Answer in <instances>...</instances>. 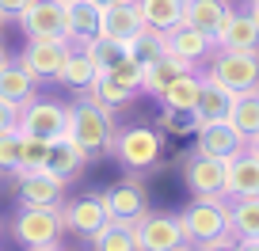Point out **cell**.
I'll return each instance as SVG.
<instances>
[{"label": "cell", "instance_id": "cell-1", "mask_svg": "<svg viewBox=\"0 0 259 251\" xmlns=\"http://www.w3.org/2000/svg\"><path fill=\"white\" fill-rule=\"evenodd\" d=\"M69 137L84 148L88 156H107L114 153V137H118V126H114V114L96 107L92 99L69 107Z\"/></svg>", "mask_w": 259, "mask_h": 251}, {"label": "cell", "instance_id": "cell-2", "mask_svg": "<svg viewBox=\"0 0 259 251\" xmlns=\"http://www.w3.org/2000/svg\"><path fill=\"white\" fill-rule=\"evenodd\" d=\"M206 80L221 84L233 95L244 91H259V49H213L210 54V69H206Z\"/></svg>", "mask_w": 259, "mask_h": 251}, {"label": "cell", "instance_id": "cell-3", "mask_svg": "<svg viewBox=\"0 0 259 251\" xmlns=\"http://www.w3.org/2000/svg\"><path fill=\"white\" fill-rule=\"evenodd\" d=\"M187 243H210L221 236H233V213H229V198H194L183 213H179Z\"/></svg>", "mask_w": 259, "mask_h": 251}, {"label": "cell", "instance_id": "cell-4", "mask_svg": "<svg viewBox=\"0 0 259 251\" xmlns=\"http://www.w3.org/2000/svg\"><path fill=\"white\" fill-rule=\"evenodd\" d=\"M12 232L27 251H54L61 243L65 217L61 210H46V206H23L12 221Z\"/></svg>", "mask_w": 259, "mask_h": 251}, {"label": "cell", "instance_id": "cell-5", "mask_svg": "<svg viewBox=\"0 0 259 251\" xmlns=\"http://www.w3.org/2000/svg\"><path fill=\"white\" fill-rule=\"evenodd\" d=\"M19 133H31V137L42 141H57V137H69V107L57 103V99H27L19 107Z\"/></svg>", "mask_w": 259, "mask_h": 251}, {"label": "cell", "instance_id": "cell-6", "mask_svg": "<svg viewBox=\"0 0 259 251\" xmlns=\"http://www.w3.org/2000/svg\"><path fill=\"white\" fill-rule=\"evenodd\" d=\"M164 153V133L149 130V126H130L118 130L114 137V156L126 171H149Z\"/></svg>", "mask_w": 259, "mask_h": 251}, {"label": "cell", "instance_id": "cell-7", "mask_svg": "<svg viewBox=\"0 0 259 251\" xmlns=\"http://www.w3.org/2000/svg\"><path fill=\"white\" fill-rule=\"evenodd\" d=\"M69 49H73L69 38H27V49L19 54V65H23L38 84L42 80H57Z\"/></svg>", "mask_w": 259, "mask_h": 251}, {"label": "cell", "instance_id": "cell-8", "mask_svg": "<svg viewBox=\"0 0 259 251\" xmlns=\"http://www.w3.org/2000/svg\"><path fill=\"white\" fill-rule=\"evenodd\" d=\"M248 148V137L236 130L233 122H198L194 126V153L213 156V160H229V156L244 153Z\"/></svg>", "mask_w": 259, "mask_h": 251}, {"label": "cell", "instance_id": "cell-9", "mask_svg": "<svg viewBox=\"0 0 259 251\" xmlns=\"http://www.w3.org/2000/svg\"><path fill=\"white\" fill-rule=\"evenodd\" d=\"M183 183L194 198H225V160L191 153L183 160Z\"/></svg>", "mask_w": 259, "mask_h": 251}, {"label": "cell", "instance_id": "cell-10", "mask_svg": "<svg viewBox=\"0 0 259 251\" xmlns=\"http://www.w3.org/2000/svg\"><path fill=\"white\" fill-rule=\"evenodd\" d=\"M134 232H138V247L141 251H171L179 243H187L183 225L171 213H141L134 221Z\"/></svg>", "mask_w": 259, "mask_h": 251}, {"label": "cell", "instance_id": "cell-11", "mask_svg": "<svg viewBox=\"0 0 259 251\" xmlns=\"http://www.w3.org/2000/svg\"><path fill=\"white\" fill-rule=\"evenodd\" d=\"M99 198H103L111 221H126V225H134L141 213H149V194H145V186H141V179H134V175L122 179V183H114V186H107Z\"/></svg>", "mask_w": 259, "mask_h": 251}, {"label": "cell", "instance_id": "cell-12", "mask_svg": "<svg viewBox=\"0 0 259 251\" xmlns=\"http://www.w3.org/2000/svg\"><path fill=\"white\" fill-rule=\"evenodd\" d=\"M164 49L171 57H179V61H187V65H198L218 49V38H210L206 31H198L191 23H179L171 31H164Z\"/></svg>", "mask_w": 259, "mask_h": 251}, {"label": "cell", "instance_id": "cell-13", "mask_svg": "<svg viewBox=\"0 0 259 251\" xmlns=\"http://www.w3.org/2000/svg\"><path fill=\"white\" fill-rule=\"evenodd\" d=\"M27 38H65V8L61 0H31L16 19Z\"/></svg>", "mask_w": 259, "mask_h": 251}, {"label": "cell", "instance_id": "cell-14", "mask_svg": "<svg viewBox=\"0 0 259 251\" xmlns=\"http://www.w3.org/2000/svg\"><path fill=\"white\" fill-rule=\"evenodd\" d=\"M19 198H23V206H46V210H61L65 206V186L57 175H50L46 168L38 171H19Z\"/></svg>", "mask_w": 259, "mask_h": 251}, {"label": "cell", "instance_id": "cell-15", "mask_svg": "<svg viewBox=\"0 0 259 251\" xmlns=\"http://www.w3.org/2000/svg\"><path fill=\"white\" fill-rule=\"evenodd\" d=\"M65 8V38L73 42V46H84L99 34L103 27V8L92 4V0H61Z\"/></svg>", "mask_w": 259, "mask_h": 251}, {"label": "cell", "instance_id": "cell-16", "mask_svg": "<svg viewBox=\"0 0 259 251\" xmlns=\"http://www.w3.org/2000/svg\"><path fill=\"white\" fill-rule=\"evenodd\" d=\"M259 194V156L248 148L225 160V198H255Z\"/></svg>", "mask_w": 259, "mask_h": 251}, {"label": "cell", "instance_id": "cell-17", "mask_svg": "<svg viewBox=\"0 0 259 251\" xmlns=\"http://www.w3.org/2000/svg\"><path fill=\"white\" fill-rule=\"evenodd\" d=\"M61 217H65V228H73L80 236H96L103 225H111L103 198H73L69 206H61Z\"/></svg>", "mask_w": 259, "mask_h": 251}, {"label": "cell", "instance_id": "cell-18", "mask_svg": "<svg viewBox=\"0 0 259 251\" xmlns=\"http://www.w3.org/2000/svg\"><path fill=\"white\" fill-rule=\"evenodd\" d=\"M233 16H236V12H233L229 0H187L183 23L206 31L210 38H221V31L229 27V19H233Z\"/></svg>", "mask_w": 259, "mask_h": 251}, {"label": "cell", "instance_id": "cell-19", "mask_svg": "<svg viewBox=\"0 0 259 251\" xmlns=\"http://www.w3.org/2000/svg\"><path fill=\"white\" fill-rule=\"evenodd\" d=\"M145 27V19H141V4L138 0H118V4H111V8H103V27H99V34H107V38H118L130 46V38Z\"/></svg>", "mask_w": 259, "mask_h": 251}, {"label": "cell", "instance_id": "cell-20", "mask_svg": "<svg viewBox=\"0 0 259 251\" xmlns=\"http://www.w3.org/2000/svg\"><path fill=\"white\" fill-rule=\"evenodd\" d=\"M88 160H92V156L84 153L73 137H57V141H50L46 171H50V175H57L61 183H69V179H76L84 171V164H88Z\"/></svg>", "mask_w": 259, "mask_h": 251}, {"label": "cell", "instance_id": "cell-21", "mask_svg": "<svg viewBox=\"0 0 259 251\" xmlns=\"http://www.w3.org/2000/svg\"><path fill=\"white\" fill-rule=\"evenodd\" d=\"M34 88H38V80H34L19 61H8V65L0 69V99H4V103L23 107L27 99H34Z\"/></svg>", "mask_w": 259, "mask_h": 251}, {"label": "cell", "instance_id": "cell-22", "mask_svg": "<svg viewBox=\"0 0 259 251\" xmlns=\"http://www.w3.org/2000/svg\"><path fill=\"white\" fill-rule=\"evenodd\" d=\"M84 99H92L96 107H103V111H122V107H130V99H134V91L126 88V84H118L111 73H99L96 80L84 88Z\"/></svg>", "mask_w": 259, "mask_h": 251}, {"label": "cell", "instance_id": "cell-23", "mask_svg": "<svg viewBox=\"0 0 259 251\" xmlns=\"http://www.w3.org/2000/svg\"><path fill=\"white\" fill-rule=\"evenodd\" d=\"M233 111V91H225L221 84L206 80L202 76V91H198V103H194V118L198 122H225Z\"/></svg>", "mask_w": 259, "mask_h": 251}, {"label": "cell", "instance_id": "cell-24", "mask_svg": "<svg viewBox=\"0 0 259 251\" xmlns=\"http://www.w3.org/2000/svg\"><path fill=\"white\" fill-rule=\"evenodd\" d=\"M191 69H194V65H187V61H179V57L164 54L160 61H153V65L145 69V84H141V91H145V95H153V99H160V95H164V88H168L176 76L191 73Z\"/></svg>", "mask_w": 259, "mask_h": 251}, {"label": "cell", "instance_id": "cell-25", "mask_svg": "<svg viewBox=\"0 0 259 251\" xmlns=\"http://www.w3.org/2000/svg\"><path fill=\"white\" fill-rule=\"evenodd\" d=\"M221 49H259V23L251 19V12H236L229 19V27L218 38Z\"/></svg>", "mask_w": 259, "mask_h": 251}, {"label": "cell", "instance_id": "cell-26", "mask_svg": "<svg viewBox=\"0 0 259 251\" xmlns=\"http://www.w3.org/2000/svg\"><path fill=\"white\" fill-rule=\"evenodd\" d=\"M141 4V19L145 27L153 31H171V27L183 23V12H187V0H138Z\"/></svg>", "mask_w": 259, "mask_h": 251}, {"label": "cell", "instance_id": "cell-27", "mask_svg": "<svg viewBox=\"0 0 259 251\" xmlns=\"http://www.w3.org/2000/svg\"><path fill=\"white\" fill-rule=\"evenodd\" d=\"M99 76V69L92 65V57L84 54V46H73L69 49V57H65V65H61V76L57 80L65 84V88H76V91H84L92 80Z\"/></svg>", "mask_w": 259, "mask_h": 251}, {"label": "cell", "instance_id": "cell-28", "mask_svg": "<svg viewBox=\"0 0 259 251\" xmlns=\"http://www.w3.org/2000/svg\"><path fill=\"white\" fill-rule=\"evenodd\" d=\"M92 251H141L138 247V232L126 221H111L92 236Z\"/></svg>", "mask_w": 259, "mask_h": 251}, {"label": "cell", "instance_id": "cell-29", "mask_svg": "<svg viewBox=\"0 0 259 251\" xmlns=\"http://www.w3.org/2000/svg\"><path fill=\"white\" fill-rule=\"evenodd\" d=\"M198 91H202V73H183V76H176V80L164 88V95H160V103L164 107H183V111H194V103H198Z\"/></svg>", "mask_w": 259, "mask_h": 251}, {"label": "cell", "instance_id": "cell-30", "mask_svg": "<svg viewBox=\"0 0 259 251\" xmlns=\"http://www.w3.org/2000/svg\"><path fill=\"white\" fill-rule=\"evenodd\" d=\"M233 236L236 240H259V194L255 198H233Z\"/></svg>", "mask_w": 259, "mask_h": 251}, {"label": "cell", "instance_id": "cell-31", "mask_svg": "<svg viewBox=\"0 0 259 251\" xmlns=\"http://www.w3.org/2000/svg\"><path fill=\"white\" fill-rule=\"evenodd\" d=\"M84 54L92 57V65H96L99 73H111L122 57L130 54V46H126V42H118V38H107V34H96L92 42H84Z\"/></svg>", "mask_w": 259, "mask_h": 251}, {"label": "cell", "instance_id": "cell-32", "mask_svg": "<svg viewBox=\"0 0 259 251\" xmlns=\"http://www.w3.org/2000/svg\"><path fill=\"white\" fill-rule=\"evenodd\" d=\"M229 122L244 137H255L259 133V91H244V95H233V111H229Z\"/></svg>", "mask_w": 259, "mask_h": 251}, {"label": "cell", "instance_id": "cell-33", "mask_svg": "<svg viewBox=\"0 0 259 251\" xmlns=\"http://www.w3.org/2000/svg\"><path fill=\"white\" fill-rule=\"evenodd\" d=\"M168 54L164 49V31H153V27H141L134 38H130V57L134 61H141V65H153V61H160V57Z\"/></svg>", "mask_w": 259, "mask_h": 251}, {"label": "cell", "instance_id": "cell-34", "mask_svg": "<svg viewBox=\"0 0 259 251\" xmlns=\"http://www.w3.org/2000/svg\"><path fill=\"white\" fill-rule=\"evenodd\" d=\"M19 153H23V133L19 130H4L0 133V175H16L19 171Z\"/></svg>", "mask_w": 259, "mask_h": 251}, {"label": "cell", "instance_id": "cell-35", "mask_svg": "<svg viewBox=\"0 0 259 251\" xmlns=\"http://www.w3.org/2000/svg\"><path fill=\"white\" fill-rule=\"evenodd\" d=\"M198 118L183 107H160V133H194Z\"/></svg>", "mask_w": 259, "mask_h": 251}, {"label": "cell", "instance_id": "cell-36", "mask_svg": "<svg viewBox=\"0 0 259 251\" xmlns=\"http://www.w3.org/2000/svg\"><path fill=\"white\" fill-rule=\"evenodd\" d=\"M46 156H50V141H42V137H31V133H23V153H19V171H38V168H46ZM16 171V175H19Z\"/></svg>", "mask_w": 259, "mask_h": 251}, {"label": "cell", "instance_id": "cell-37", "mask_svg": "<svg viewBox=\"0 0 259 251\" xmlns=\"http://www.w3.org/2000/svg\"><path fill=\"white\" fill-rule=\"evenodd\" d=\"M111 76H114L118 84H126V88L134 91V95H138V91H141V84H145V65H141V61H134V57L126 54V57L118 61V65L111 69Z\"/></svg>", "mask_w": 259, "mask_h": 251}, {"label": "cell", "instance_id": "cell-38", "mask_svg": "<svg viewBox=\"0 0 259 251\" xmlns=\"http://www.w3.org/2000/svg\"><path fill=\"white\" fill-rule=\"evenodd\" d=\"M27 4H31V0H0V23H4V19H19L27 12Z\"/></svg>", "mask_w": 259, "mask_h": 251}, {"label": "cell", "instance_id": "cell-39", "mask_svg": "<svg viewBox=\"0 0 259 251\" xmlns=\"http://www.w3.org/2000/svg\"><path fill=\"white\" fill-rule=\"evenodd\" d=\"M16 122H19V107H12V103L0 99V133H4V130H19Z\"/></svg>", "mask_w": 259, "mask_h": 251}, {"label": "cell", "instance_id": "cell-40", "mask_svg": "<svg viewBox=\"0 0 259 251\" xmlns=\"http://www.w3.org/2000/svg\"><path fill=\"white\" fill-rule=\"evenodd\" d=\"M198 251H236V243H233V236H221V240L198 243Z\"/></svg>", "mask_w": 259, "mask_h": 251}, {"label": "cell", "instance_id": "cell-41", "mask_svg": "<svg viewBox=\"0 0 259 251\" xmlns=\"http://www.w3.org/2000/svg\"><path fill=\"white\" fill-rule=\"evenodd\" d=\"M236 251H259V240H240V243H236Z\"/></svg>", "mask_w": 259, "mask_h": 251}, {"label": "cell", "instance_id": "cell-42", "mask_svg": "<svg viewBox=\"0 0 259 251\" xmlns=\"http://www.w3.org/2000/svg\"><path fill=\"white\" fill-rule=\"evenodd\" d=\"M248 153H251V156H259V133H255V137H248Z\"/></svg>", "mask_w": 259, "mask_h": 251}, {"label": "cell", "instance_id": "cell-43", "mask_svg": "<svg viewBox=\"0 0 259 251\" xmlns=\"http://www.w3.org/2000/svg\"><path fill=\"white\" fill-rule=\"evenodd\" d=\"M8 61H12V54H8V49H4V46H0V69L8 65Z\"/></svg>", "mask_w": 259, "mask_h": 251}, {"label": "cell", "instance_id": "cell-44", "mask_svg": "<svg viewBox=\"0 0 259 251\" xmlns=\"http://www.w3.org/2000/svg\"><path fill=\"white\" fill-rule=\"evenodd\" d=\"M251 19L259 23V0H251Z\"/></svg>", "mask_w": 259, "mask_h": 251}, {"label": "cell", "instance_id": "cell-45", "mask_svg": "<svg viewBox=\"0 0 259 251\" xmlns=\"http://www.w3.org/2000/svg\"><path fill=\"white\" fill-rule=\"evenodd\" d=\"M171 251H198L194 243H179V247H171Z\"/></svg>", "mask_w": 259, "mask_h": 251}, {"label": "cell", "instance_id": "cell-46", "mask_svg": "<svg viewBox=\"0 0 259 251\" xmlns=\"http://www.w3.org/2000/svg\"><path fill=\"white\" fill-rule=\"evenodd\" d=\"M92 4H99V8H111V4H118V0H92Z\"/></svg>", "mask_w": 259, "mask_h": 251}, {"label": "cell", "instance_id": "cell-47", "mask_svg": "<svg viewBox=\"0 0 259 251\" xmlns=\"http://www.w3.org/2000/svg\"><path fill=\"white\" fill-rule=\"evenodd\" d=\"M54 251H57V247H54Z\"/></svg>", "mask_w": 259, "mask_h": 251}]
</instances>
